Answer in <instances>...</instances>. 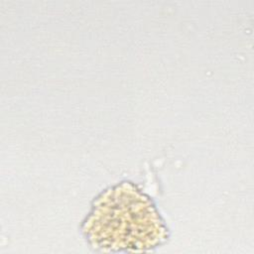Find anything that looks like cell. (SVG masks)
Returning a JSON list of instances; mask_svg holds the SVG:
<instances>
[{
    "label": "cell",
    "instance_id": "obj_1",
    "mask_svg": "<svg viewBox=\"0 0 254 254\" xmlns=\"http://www.w3.org/2000/svg\"><path fill=\"white\" fill-rule=\"evenodd\" d=\"M91 246L108 251H144L163 244L168 229L152 199L131 182L101 192L82 224Z\"/></svg>",
    "mask_w": 254,
    "mask_h": 254
}]
</instances>
